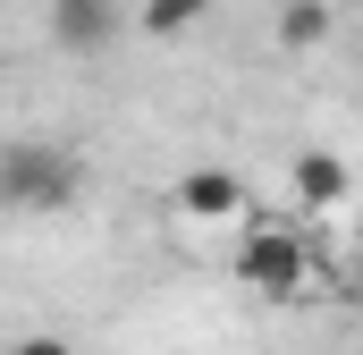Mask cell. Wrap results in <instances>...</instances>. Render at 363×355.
<instances>
[{
    "label": "cell",
    "mask_w": 363,
    "mask_h": 355,
    "mask_svg": "<svg viewBox=\"0 0 363 355\" xmlns=\"http://www.w3.org/2000/svg\"><path fill=\"white\" fill-rule=\"evenodd\" d=\"M169 203H178V220H194V229H220V220L245 212V178L237 170H186Z\"/></svg>",
    "instance_id": "obj_4"
},
{
    "label": "cell",
    "mask_w": 363,
    "mask_h": 355,
    "mask_svg": "<svg viewBox=\"0 0 363 355\" xmlns=\"http://www.w3.org/2000/svg\"><path fill=\"white\" fill-rule=\"evenodd\" d=\"M51 43L68 60H93L118 43V0H51Z\"/></svg>",
    "instance_id": "obj_3"
},
{
    "label": "cell",
    "mask_w": 363,
    "mask_h": 355,
    "mask_svg": "<svg viewBox=\"0 0 363 355\" xmlns=\"http://www.w3.org/2000/svg\"><path fill=\"white\" fill-rule=\"evenodd\" d=\"M313 237L304 229H279V220H254L245 237H237V254H228V271L254 288V296H271V305H296L304 288H313Z\"/></svg>",
    "instance_id": "obj_2"
},
{
    "label": "cell",
    "mask_w": 363,
    "mask_h": 355,
    "mask_svg": "<svg viewBox=\"0 0 363 355\" xmlns=\"http://www.w3.org/2000/svg\"><path fill=\"white\" fill-rule=\"evenodd\" d=\"M85 186V161L68 144H43V136H9L0 144V212H68Z\"/></svg>",
    "instance_id": "obj_1"
},
{
    "label": "cell",
    "mask_w": 363,
    "mask_h": 355,
    "mask_svg": "<svg viewBox=\"0 0 363 355\" xmlns=\"http://www.w3.org/2000/svg\"><path fill=\"white\" fill-rule=\"evenodd\" d=\"M9 355H77V347H68V339H51V330H34V339H17Z\"/></svg>",
    "instance_id": "obj_8"
},
{
    "label": "cell",
    "mask_w": 363,
    "mask_h": 355,
    "mask_svg": "<svg viewBox=\"0 0 363 355\" xmlns=\"http://www.w3.org/2000/svg\"><path fill=\"white\" fill-rule=\"evenodd\" d=\"M144 26H152V43H178V34L203 26V0H152V9H144Z\"/></svg>",
    "instance_id": "obj_7"
},
{
    "label": "cell",
    "mask_w": 363,
    "mask_h": 355,
    "mask_svg": "<svg viewBox=\"0 0 363 355\" xmlns=\"http://www.w3.org/2000/svg\"><path fill=\"white\" fill-rule=\"evenodd\" d=\"M296 203L338 212V203H347V161H338V153H296Z\"/></svg>",
    "instance_id": "obj_5"
},
{
    "label": "cell",
    "mask_w": 363,
    "mask_h": 355,
    "mask_svg": "<svg viewBox=\"0 0 363 355\" xmlns=\"http://www.w3.org/2000/svg\"><path fill=\"white\" fill-rule=\"evenodd\" d=\"M330 43V0H279V51H321Z\"/></svg>",
    "instance_id": "obj_6"
}]
</instances>
